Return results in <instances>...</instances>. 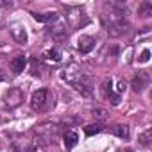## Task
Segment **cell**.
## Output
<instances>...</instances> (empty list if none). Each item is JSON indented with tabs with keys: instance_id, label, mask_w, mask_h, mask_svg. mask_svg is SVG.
<instances>
[{
	"instance_id": "22",
	"label": "cell",
	"mask_w": 152,
	"mask_h": 152,
	"mask_svg": "<svg viewBox=\"0 0 152 152\" xmlns=\"http://www.w3.org/2000/svg\"><path fill=\"white\" fill-rule=\"evenodd\" d=\"M2 81H4V72L0 70V83H2Z\"/></svg>"
},
{
	"instance_id": "20",
	"label": "cell",
	"mask_w": 152,
	"mask_h": 152,
	"mask_svg": "<svg viewBox=\"0 0 152 152\" xmlns=\"http://www.w3.org/2000/svg\"><path fill=\"white\" fill-rule=\"evenodd\" d=\"M148 56H150V50H148V48H145V50L140 54L138 61H140V63H147V61H148Z\"/></svg>"
},
{
	"instance_id": "5",
	"label": "cell",
	"mask_w": 152,
	"mask_h": 152,
	"mask_svg": "<svg viewBox=\"0 0 152 152\" xmlns=\"http://www.w3.org/2000/svg\"><path fill=\"white\" fill-rule=\"evenodd\" d=\"M66 22L73 27V29H77L79 25H83V23H86L88 20H86V15H84V11L81 9V7H66Z\"/></svg>"
},
{
	"instance_id": "1",
	"label": "cell",
	"mask_w": 152,
	"mask_h": 152,
	"mask_svg": "<svg viewBox=\"0 0 152 152\" xmlns=\"http://www.w3.org/2000/svg\"><path fill=\"white\" fill-rule=\"evenodd\" d=\"M31 107L34 111H48L54 107V99L50 95L48 90H38L32 93V99H31Z\"/></svg>"
},
{
	"instance_id": "14",
	"label": "cell",
	"mask_w": 152,
	"mask_h": 152,
	"mask_svg": "<svg viewBox=\"0 0 152 152\" xmlns=\"http://www.w3.org/2000/svg\"><path fill=\"white\" fill-rule=\"evenodd\" d=\"M63 138H64V145H66V148H73L75 143H77V140H79V136L75 134L73 131H66Z\"/></svg>"
},
{
	"instance_id": "11",
	"label": "cell",
	"mask_w": 152,
	"mask_h": 152,
	"mask_svg": "<svg viewBox=\"0 0 152 152\" xmlns=\"http://www.w3.org/2000/svg\"><path fill=\"white\" fill-rule=\"evenodd\" d=\"M77 48H79L81 54H90V52L95 48V39H93L91 36H81Z\"/></svg>"
},
{
	"instance_id": "16",
	"label": "cell",
	"mask_w": 152,
	"mask_h": 152,
	"mask_svg": "<svg viewBox=\"0 0 152 152\" xmlns=\"http://www.w3.org/2000/svg\"><path fill=\"white\" fill-rule=\"evenodd\" d=\"M138 141H140L143 147H150V143H152V131H150V129H145V131L138 136Z\"/></svg>"
},
{
	"instance_id": "3",
	"label": "cell",
	"mask_w": 152,
	"mask_h": 152,
	"mask_svg": "<svg viewBox=\"0 0 152 152\" xmlns=\"http://www.w3.org/2000/svg\"><path fill=\"white\" fill-rule=\"evenodd\" d=\"M50 25H48V31H50V34L56 38V39H64L66 36H68V32H66V22L61 18V16H54L50 22H48Z\"/></svg>"
},
{
	"instance_id": "13",
	"label": "cell",
	"mask_w": 152,
	"mask_h": 152,
	"mask_svg": "<svg viewBox=\"0 0 152 152\" xmlns=\"http://www.w3.org/2000/svg\"><path fill=\"white\" fill-rule=\"evenodd\" d=\"M25 64H27V59H25L23 56H16V57L11 61V70H13L15 73H22V72L25 70Z\"/></svg>"
},
{
	"instance_id": "7",
	"label": "cell",
	"mask_w": 152,
	"mask_h": 152,
	"mask_svg": "<svg viewBox=\"0 0 152 152\" xmlns=\"http://www.w3.org/2000/svg\"><path fill=\"white\" fill-rule=\"evenodd\" d=\"M9 32H11L13 39H15L16 43H20V45H25L27 39H29L27 31H25V27H23L22 23H11V25H9Z\"/></svg>"
},
{
	"instance_id": "8",
	"label": "cell",
	"mask_w": 152,
	"mask_h": 152,
	"mask_svg": "<svg viewBox=\"0 0 152 152\" xmlns=\"http://www.w3.org/2000/svg\"><path fill=\"white\" fill-rule=\"evenodd\" d=\"M83 75H84V73H83V70H81L77 64H72L70 68L63 70V79H64L68 84H72V86H73L75 83H77V81L83 77Z\"/></svg>"
},
{
	"instance_id": "23",
	"label": "cell",
	"mask_w": 152,
	"mask_h": 152,
	"mask_svg": "<svg viewBox=\"0 0 152 152\" xmlns=\"http://www.w3.org/2000/svg\"><path fill=\"white\" fill-rule=\"evenodd\" d=\"M122 152H134V150H131V148H124Z\"/></svg>"
},
{
	"instance_id": "12",
	"label": "cell",
	"mask_w": 152,
	"mask_h": 152,
	"mask_svg": "<svg viewBox=\"0 0 152 152\" xmlns=\"http://www.w3.org/2000/svg\"><path fill=\"white\" fill-rule=\"evenodd\" d=\"M116 50H118V48H116L115 45H104L102 50H100V56H99V57H100L99 63H100V64H106V63L109 61V57H115V56H116Z\"/></svg>"
},
{
	"instance_id": "10",
	"label": "cell",
	"mask_w": 152,
	"mask_h": 152,
	"mask_svg": "<svg viewBox=\"0 0 152 152\" xmlns=\"http://www.w3.org/2000/svg\"><path fill=\"white\" fill-rule=\"evenodd\" d=\"M132 90L136 91V93H141L147 86H148V73L147 72H140L136 77H134V81H132Z\"/></svg>"
},
{
	"instance_id": "6",
	"label": "cell",
	"mask_w": 152,
	"mask_h": 152,
	"mask_svg": "<svg viewBox=\"0 0 152 152\" xmlns=\"http://www.w3.org/2000/svg\"><path fill=\"white\" fill-rule=\"evenodd\" d=\"M106 29H107V34L111 38H118V36H124L125 32H129L131 23L127 22V18H124V20H118V22H113V23L106 25Z\"/></svg>"
},
{
	"instance_id": "18",
	"label": "cell",
	"mask_w": 152,
	"mask_h": 152,
	"mask_svg": "<svg viewBox=\"0 0 152 152\" xmlns=\"http://www.w3.org/2000/svg\"><path fill=\"white\" fill-rule=\"evenodd\" d=\"M100 131H102V125H100V124H95V125H86V127H84V132H86L88 136L99 134Z\"/></svg>"
},
{
	"instance_id": "21",
	"label": "cell",
	"mask_w": 152,
	"mask_h": 152,
	"mask_svg": "<svg viewBox=\"0 0 152 152\" xmlns=\"http://www.w3.org/2000/svg\"><path fill=\"white\" fill-rule=\"evenodd\" d=\"M47 56H50L48 59H54V61H61V54H59L57 50H50V52H47Z\"/></svg>"
},
{
	"instance_id": "17",
	"label": "cell",
	"mask_w": 152,
	"mask_h": 152,
	"mask_svg": "<svg viewBox=\"0 0 152 152\" xmlns=\"http://www.w3.org/2000/svg\"><path fill=\"white\" fill-rule=\"evenodd\" d=\"M141 16H150L152 15V2H143L140 6V11H138Z\"/></svg>"
},
{
	"instance_id": "15",
	"label": "cell",
	"mask_w": 152,
	"mask_h": 152,
	"mask_svg": "<svg viewBox=\"0 0 152 152\" xmlns=\"http://www.w3.org/2000/svg\"><path fill=\"white\" fill-rule=\"evenodd\" d=\"M113 132L118 138H122V140H129V136H131V131H129L127 125H115L113 127Z\"/></svg>"
},
{
	"instance_id": "2",
	"label": "cell",
	"mask_w": 152,
	"mask_h": 152,
	"mask_svg": "<svg viewBox=\"0 0 152 152\" xmlns=\"http://www.w3.org/2000/svg\"><path fill=\"white\" fill-rule=\"evenodd\" d=\"M59 131H61V127H59L57 124H52V122H41V124H38V125L34 127L36 136H38L43 143L54 141V140L57 138Z\"/></svg>"
},
{
	"instance_id": "9",
	"label": "cell",
	"mask_w": 152,
	"mask_h": 152,
	"mask_svg": "<svg viewBox=\"0 0 152 152\" xmlns=\"http://www.w3.org/2000/svg\"><path fill=\"white\" fill-rule=\"evenodd\" d=\"M73 88L77 90V91H81L84 97H90V95H91V91H93V83H91V79L88 77V75L84 73L83 77L73 84Z\"/></svg>"
},
{
	"instance_id": "19",
	"label": "cell",
	"mask_w": 152,
	"mask_h": 152,
	"mask_svg": "<svg viewBox=\"0 0 152 152\" xmlns=\"http://www.w3.org/2000/svg\"><path fill=\"white\" fill-rule=\"evenodd\" d=\"M91 115H93V118H95V120H99V122H104V120L107 118V113H106L104 109H93V111H91Z\"/></svg>"
},
{
	"instance_id": "4",
	"label": "cell",
	"mask_w": 152,
	"mask_h": 152,
	"mask_svg": "<svg viewBox=\"0 0 152 152\" xmlns=\"http://www.w3.org/2000/svg\"><path fill=\"white\" fill-rule=\"evenodd\" d=\"M23 97H25V95H23V91H22L20 88H9V90L4 93V104H6V107L15 109V107L22 106Z\"/></svg>"
}]
</instances>
